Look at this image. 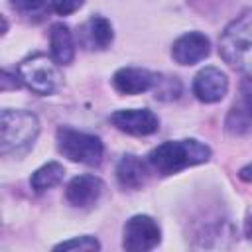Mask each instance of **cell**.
Instances as JSON below:
<instances>
[{"instance_id":"1","label":"cell","mask_w":252,"mask_h":252,"mask_svg":"<svg viewBox=\"0 0 252 252\" xmlns=\"http://www.w3.org/2000/svg\"><path fill=\"white\" fill-rule=\"evenodd\" d=\"M211 158L209 146L201 144L199 140L187 138V140H171L163 142L150 154V165L159 175H171L177 173L189 165L205 163Z\"/></svg>"},{"instance_id":"2","label":"cell","mask_w":252,"mask_h":252,"mask_svg":"<svg viewBox=\"0 0 252 252\" xmlns=\"http://www.w3.org/2000/svg\"><path fill=\"white\" fill-rule=\"evenodd\" d=\"M219 53L230 67L252 77V10L224 28L219 39Z\"/></svg>"},{"instance_id":"3","label":"cell","mask_w":252,"mask_h":252,"mask_svg":"<svg viewBox=\"0 0 252 252\" xmlns=\"http://www.w3.org/2000/svg\"><path fill=\"white\" fill-rule=\"evenodd\" d=\"M39 134V120L33 112L4 108L0 114V152L22 154Z\"/></svg>"},{"instance_id":"4","label":"cell","mask_w":252,"mask_h":252,"mask_svg":"<svg viewBox=\"0 0 252 252\" xmlns=\"http://www.w3.org/2000/svg\"><path fill=\"white\" fill-rule=\"evenodd\" d=\"M57 148L67 159L85 165H96L102 159V142L94 134L79 132L67 126L57 130Z\"/></svg>"},{"instance_id":"5","label":"cell","mask_w":252,"mask_h":252,"mask_svg":"<svg viewBox=\"0 0 252 252\" xmlns=\"http://www.w3.org/2000/svg\"><path fill=\"white\" fill-rule=\"evenodd\" d=\"M18 75L20 81L37 94H51L61 83L57 65L43 53H35L24 59L18 67Z\"/></svg>"},{"instance_id":"6","label":"cell","mask_w":252,"mask_h":252,"mask_svg":"<svg viewBox=\"0 0 252 252\" xmlns=\"http://www.w3.org/2000/svg\"><path fill=\"white\" fill-rule=\"evenodd\" d=\"M161 232L158 222L148 215H134L124 224L122 246L130 252H146L159 244Z\"/></svg>"},{"instance_id":"7","label":"cell","mask_w":252,"mask_h":252,"mask_svg":"<svg viewBox=\"0 0 252 252\" xmlns=\"http://www.w3.org/2000/svg\"><path fill=\"white\" fill-rule=\"evenodd\" d=\"M110 122L132 136H150L159 128L158 116L148 108H126L110 114Z\"/></svg>"},{"instance_id":"8","label":"cell","mask_w":252,"mask_h":252,"mask_svg":"<svg viewBox=\"0 0 252 252\" xmlns=\"http://www.w3.org/2000/svg\"><path fill=\"white\" fill-rule=\"evenodd\" d=\"M228 91L226 75L217 67L201 69L193 79V94L201 102H219Z\"/></svg>"},{"instance_id":"9","label":"cell","mask_w":252,"mask_h":252,"mask_svg":"<svg viewBox=\"0 0 252 252\" xmlns=\"http://www.w3.org/2000/svg\"><path fill=\"white\" fill-rule=\"evenodd\" d=\"M209 51H211L209 37L199 32L183 33L181 37H177L173 41V47H171V55L179 65L199 63L201 59H205L209 55Z\"/></svg>"},{"instance_id":"10","label":"cell","mask_w":252,"mask_h":252,"mask_svg":"<svg viewBox=\"0 0 252 252\" xmlns=\"http://www.w3.org/2000/svg\"><path fill=\"white\" fill-rule=\"evenodd\" d=\"M224 126L230 134H244L252 126V77L240 83V96L232 104Z\"/></svg>"},{"instance_id":"11","label":"cell","mask_w":252,"mask_h":252,"mask_svg":"<svg viewBox=\"0 0 252 252\" xmlns=\"http://www.w3.org/2000/svg\"><path fill=\"white\" fill-rule=\"evenodd\" d=\"M102 181L94 175H77L69 181L67 185V201L73 205V207H79V209H87L91 205H94L102 193Z\"/></svg>"},{"instance_id":"12","label":"cell","mask_w":252,"mask_h":252,"mask_svg":"<svg viewBox=\"0 0 252 252\" xmlns=\"http://www.w3.org/2000/svg\"><path fill=\"white\" fill-rule=\"evenodd\" d=\"M156 83V75L148 69H140V67H122L114 73L112 77V85L118 93L122 94H140L146 93L154 87Z\"/></svg>"},{"instance_id":"13","label":"cell","mask_w":252,"mask_h":252,"mask_svg":"<svg viewBox=\"0 0 252 252\" xmlns=\"http://www.w3.org/2000/svg\"><path fill=\"white\" fill-rule=\"evenodd\" d=\"M112 37V26L102 16H93L81 26V43L89 49H106Z\"/></svg>"},{"instance_id":"14","label":"cell","mask_w":252,"mask_h":252,"mask_svg":"<svg viewBox=\"0 0 252 252\" xmlns=\"http://www.w3.org/2000/svg\"><path fill=\"white\" fill-rule=\"evenodd\" d=\"M116 179L124 189H140L146 183V165L140 158L128 154L122 156L116 165Z\"/></svg>"},{"instance_id":"15","label":"cell","mask_w":252,"mask_h":252,"mask_svg":"<svg viewBox=\"0 0 252 252\" xmlns=\"http://www.w3.org/2000/svg\"><path fill=\"white\" fill-rule=\"evenodd\" d=\"M49 45H51V55L53 61L59 65H67L75 57V43L69 28L65 24H53L49 32Z\"/></svg>"},{"instance_id":"16","label":"cell","mask_w":252,"mask_h":252,"mask_svg":"<svg viewBox=\"0 0 252 252\" xmlns=\"http://www.w3.org/2000/svg\"><path fill=\"white\" fill-rule=\"evenodd\" d=\"M63 175H65L63 165L57 163V161H49V163H45V165H41L39 169L33 171L30 183H32V189L35 193H43V191L59 185L63 181Z\"/></svg>"},{"instance_id":"17","label":"cell","mask_w":252,"mask_h":252,"mask_svg":"<svg viewBox=\"0 0 252 252\" xmlns=\"http://www.w3.org/2000/svg\"><path fill=\"white\" fill-rule=\"evenodd\" d=\"M154 87H156V98H163V100H169V98H177V94H179V83H177V79L173 77H158L156 75V83H154Z\"/></svg>"},{"instance_id":"18","label":"cell","mask_w":252,"mask_h":252,"mask_svg":"<svg viewBox=\"0 0 252 252\" xmlns=\"http://www.w3.org/2000/svg\"><path fill=\"white\" fill-rule=\"evenodd\" d=\"M98 248L100 244L93 236H79V238H71L67 242L53 246V250H98Z\"/></svg>"},{"instance_id":"19","label":"cell","mask_w":252,"mask_h":252,"mask_svg":"<svg viewBox=\"0 0 252 252\" xmlns=\"http://www.w3.org/2000/svg\"><path fill=\"white\" fill-rule=\"evenodd\" d=\"M85 0H51V8L59 14V16H69L73 12H77L83 6Z\"/></svg>"},{"instance_id":"20","label":"cell","mask_w":252,"mask_h":252,"mask_svg":"<svg viewBox=\"0 0 252 252\" xmlns=\"http://www.w3.org/2000/svg\"><path fill=\"white\" fill-rule=\"evenodd\" d=\"M43 4H45V0H10V6L24 14H33V12L41 10Z\"/></svg>"},{"instance_id":"21","label":"cell","mask_w":252,"mask_h":252,"mask_svg":"<svg viewBox=\"0 0 252 252\" xmlns=\"http://www.w3.org/2000/svg\"><path fill=\"white\" fill-rule=\"evenodd\" d=\"M240 179H244V181H252V163L240 169Z\"/></svg>"},{"instance_id":"22","label":"cell","mask_w":252,"mask_h":252,"mask_svg":"<svg viewBox=\"0 0 252 252\" xmlns=\"http://www.w3.org/2000/svg\"><path fill=\"white\" fill-rule=\"evenodd\" d=\"M244 232H246L248 240H252V215L248 217V220H246V224H244Z\"/></svg>"}]
</instances>
